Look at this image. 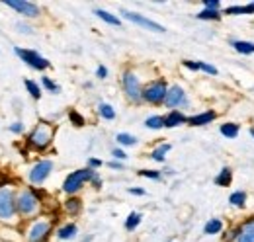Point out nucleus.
Wrapping results in <instances>:
<instances>
[{
    "mask_svg": "<svg viewBox=\"0 0 254 242\" xmlns=\"http://www.w3.org/2000/svg\"><path fill=\"white\" fill-rule=\"evenodd\" d=\"M51 141H53V127H51L49 123H45V121H41L32 133H30V137H28L30 147L37 149V151L47 149Z\"/></svg>",
    "mask_w": 254,
    "mask_h": 242,
    "instance_id": "f257e3e1",
    "label": "nucleus"
},
{
    "mask_svg": "<svg viewBox=\"0 0 254 242\" xmlns=\"http://www.w3.org/2000/svg\"><path fill=\"white\" fill-rule=\"evenodd\" d=\"M94 170L92 168H82V170H74L72 174H68L66 176V180L63 183V189L64 193H68V195H72V193H76L86 182H92L94 178Z\"/></svg>",
    "mask_w": 254,
    "mask_h": 242,
    "instance_id": "f03ea898",
    "label": "nucleus"
},
{
    "mask_svg": "<svg viewBox=\"0 0 254 242\" xmlns=\"http://www.w3.org/2000/svg\"><path fill=\"white\" fill-rule=\"evenodd\" d=\"M18 213L16 207V197L12 189H6L0 185V221H12Z\"/></svg>",
    "mask_w": 254,
    "mask_h": 242,
    "instance_id": "7ed1b4c3",
    "label": "nucleus"
},
{
    "mask_svg": "<svg viewBox=\"0 0 254 242\" xmlns=\"http://www.w3.org/2000/svg\"><path fill=\"white\" fill-rule=\"evenodd\" d=\"M16 207H18V213L28 217V215H33L39 207V199L37 195L33 193L32 189H24L22 193H18L16 197Z\"/></svg>",
    "mask_w": 254,
    "mask_h": 242,
    "instance_id": "20e7f679",
    "label": "nucleus"
},
{
    "mask_svg": "<svg viewBox=\"0 0 254 242\" xmlns=\"http://www.w3.org/2000/svg\"><path fill=\"white\" fill-rule=\"evenodd\" d=\"M166 92H168V86L164 80H155L151 84H147L143 88V100L149 102V104H164V98H166Z\"/></svg>",
    "mask_w": 254,
    "mask_h": 242,
    "instance_id": "39448f33",
    "label": "nucleus"
},
{
    "mask_svg": "<svg viewBox=\"0 0 254 242\" xmlns=\"http://www.w3.org/2000/svg\"><path fill=\"white\" fill-rule=\"evenodd\" d=\"M14 53L24 60L26 64H30L32 68H35V70H45V68H49V66H51V62H49V60L45 59V57H41L37 51H32V49L16 47V49H14Z\"/></svg>",
    "mask_w": 254,
    "mask_h": 242,
    "instance_id": "423d86ee",
    "label": "nucleus"
},
{
    "mask_svg": "<svg viewBox=\"0 0 254 242\" xmlns=\"http://www.w3.org/2000/svg\"><path fill=\"white\" fill-rule=\"evenodd\" d=\"M122 82H124V90H126L127 98H129L131 102L143 100V86H141L139 76H137L135 72L127 70L126 74H124V78H122Z\"/></svg>",
    "mask_w": 254,
    "mask_h": 242,
    "instance_id": "0eeeda50",
    "label": "nucleus"
},
{
    "mask_svg": "<svg viewBox=\"0 0 254 242\" xmlns=\"http://www.w3.org/2000/svg\"><path fill=\"white\" fill-rule=\"evenodd\" d=\"M122 16H124L126 20H129V22H133V24H137V26L145 28V30L157 31V33L166 31L160 24L153 22V20H149V18H145V16H141V14H135V12H129V10H122Z\"/></svg>",
    "mask_w": 254,
    "mask_h": 242,
    "instance_id": "6e6552de",
    "label": "nucleus"
},
{
    "mask_svg": "<svg viewBox=\"0 0 254 242\" xmlns=\"http://www.w3.org/2000/svg\"><path fill=\"white\" fill-rule=\"evenodd\" d=\"M51 170H53V160H39L30 172V182L32 183H43L49 178Z\"/></svg>",
    "mask_w": 254,
    "mask_h": 242,
    "instance_id": "1a4fd4ad",
    "label": "nucleus"
},
{
    "mask_svg": "<svg viewBox=\"0 0 254 242\" xmlns=\"http://www.w3.org/2000/svg\"><path fill=\"white\" fill-rule=\"evenodd\" d=\"M4 4L14 8L16 12H20L26 18H37L39 16V6L33 4V2H28V0H6Z\"/></svg>",
    "mask_w": 254,
    "mask_h": 242,
    "instance_id": "9d476101",
    "label": "nucleus"
},
{
    "mask_svg": "<svg viewBox=\"0 0 254 242\" xmlns=\"http://www.w3.org/2000/svg\"><path fill=\"white\" fill-rule=\"evenodd\" d=\"M186 104H188L186 92L182 90L180 86H170V88H168L166 98H164V106L170 108V112L176 110V108H180V106H186Z\"/></svg>",
    "mask_w": 254,
    "mask_h": 242,
    "instance_id": "9b49d317",
    "label": "nucleus"
},
{
    "mask_svg": "<svg viewBox=\"0 0 254 242\" xmlns=\"http://www.w3.org/2000/svg\"><path fill=\"white\" fill-rule=\"evenodd\" d=\"M49 231H51V223L49 221H37V223H33L32 229L28 231V241L43 242L49 237Z\"/></svg>",
    "mask_w": 254,
    "mask_h": 242,
    "instance_id": "f8f14e48",
    "label": "nucleus"
},
{
    "mask_svg": "<svg viewBox=\"0 0 254 242\" xmlns=\"http://www.w3.org/2000/svg\"><path fill=\"white\" fill-rule=\"evenodd\" d=\"M190 118H186L182 112H178V110H172V112H168L166 116H164V127L166 129H172V127H178V125H182V123H188Z\"/></svg>",
    "mask_w": 254,
    "mask_h": 242,
    "instance_id": "ddd939ff",
    "label": "nucleus"
},
{
    "mask_svg": "<svg viewBox=\"0 0 254 242\" xmlns=\"http://www.w3.org/2000/svg\"><path fill=\"white\" fill-rule=\"evenodd\" d=\"M235 242H254V217L245 221L241 225V233H239V239Z\"/></svg>",
    "mask_w": 254,
    "mask_h": 242,
    "instance_id": "4468645a",
    "label": "nucleus"
},
{
    "mask_svg": "<svg viewBox=\"0 0 254 242\" xmlns=\"http://www.w3.org/2000/svg\"><path fill=\"white\" fill-rule=\"evenodd\" d=\"M223 14H229V16H249V14H254V2L251 4H237V6H227L223 10Z\"/></svg>",
    "mask_w": 254,
    "mask_h": 242,
    "instance_id": "2eb2a0df",
    "label": "nucleus"
},
{
    "mask_svg": "<svg viewBox=\"0 0 254 242\" xmlns=\"http://www.w3.org/2000/svg\"><path fill=\"white\" fill-rule=\"evenodd\" d=\"M217 118V114L213 112V110H209V112H201V114H197V116H191L188 123L193 125V127H201V125H207V123H211V121Z\"/></svg>",
    "mask_w": 254,
    "mask_h": 242,
    "instance_id": "dca6fc26",
    "label": "nucleus"
},
{
    "mask_svg": "<svg viewBox=\"0 0 254 242\" xmlns=\"http://www.w3.org/2000/svg\"><path fill=\"white\" fill-rule=\"evenodd\" d=\"M233 49L241 55H253L254 53V41H245V39H233L231 41Z\"/></svg>",
    "mask_w": 254,
    "mask_h": 242,
    "instance_id": "f3484780",
    "label": "nucleus"
},
{
    "mask_svg": "<svg viewBox=\"0 0 254 242\" xmlns=\"http://www.w3.org/2000/svg\"><path fill=\"white\" fill-rule=\"evenodd\" d=\"M231 182H233V172H231V168H221V172L215 176V183L219 185V187H227V185H231Z\"/></svg>",
    "mask_w": 254,
    "mask_h": 242,
    "instance_id": "a211bd4d",
    "label": "nucleus"
},
{
    "mask_svg": "<svg viewBox=\"0 0 254 242\" xmlns=\"http://www.w3.org/2000/svg\"><path fill=\"white\" fill-rule=\"evenodd\" d=\"M219 131H221L223 137H227V139H237L241 129H239V125H237V123H223Z\"/></svg>",
    "mask_w": 254,
    "mask_h": 242,
    "instance_id": "6ab92c4d",
    "label": "nucleus"
},
{
    "mask_svg": "<svg viewBox=\"0 0 254 242\" xmlns=\"http://www.w3.org/2000/svg\"><path fill=\"white\" fill-rule=\"evenodd\" d=\"M221 231H223L221 219H211V221H207L205 227H203V233H205V235H219Z\"/></svg>",
    "mask_w": 254,
    "mask_h": 242,
    "instance_id": "aec40b11",
    "label": "nucleus"
},
{
    "mask_svg": "<svg viewBox=\"0 0 254 242\" xmlns=\"http://www.w3.org/2000/svg\"><path fill=\"white\" fill-rule=\"evenodd\" d=\"M57 237L61 239V241H68V239H74L76 237V225H64L61 227L59 231H57Z\"/></svg>",
    "mask_w": 254,
    "mask_h": 242,
    "instance_id": "412c9836",
    "label": "nucleus"
},
{
    "mask_svg": "<svg viewBox=\"0 0 254 242\" xmlns=\"http://www.w3.org/2000/svg\"><path fill=\"white\" fill-rule=\"evenodd\" d=\"M94 14L100 18V20H104L106 24H112V26H120L122 22H120V18L118 16H114V14H110V12H106V10H94Z\"/></svg>",
    "mask_w": 254,
    "mask_h": 242,
    "instance_id": "4be33fe9",
    "label": "nucleus"
},
{
    "mask_svg": "<svg viewBox=\"0 0 254 242\" xmlns=\"http://www.w3.org/2000/svg\"><path fill=\"white\" fill-rule=\"evenodd\" d=\"M197 20H207V22H217L221 20V12L219 10H207L203 8L199 14H197Z\"/></svg>",
    "mask_w": 254,
    "mask_h": 242,
    "instance_id": "5701e85b",
    "label": "nucleus"
},
{
    "mask_svg": "<svg viewBox=\"0 0 254 242\" xmlns=\"http://www.w3.org/2000/svg\"><path fill=\"white\" fill-rule=\"evenodd\" d=\"M229 203L235 205V207H245V205H247V193H245V191H235V193H231Z\"/></svg>",
    "mask_w": 254,
    "mask_h": 242,
    "instance_id": "b1692460",
    "label": "nucleus"
},
{
    "mask_svg": "<svg viewBox=\"0 0 254 242\" xmlns=\"http://www.w3.org/2000/svg\"><path fill=\"white\" fill-rule=\"evenodd\" d=\"M168 151H170V145H160V147H157L155 151L151 152V158H153V160H157V162H164L166 152Z\"/></svg>",
    "mask_w": 254,
    "mask_h": 242,
    "instance_id": "393cba45",
    "label": "nucleus"
},
{
    "mask_svg": "<svg viewBox=\"0 0 254 242\" xmlns=\"http://www.w3.org/2000/svg\"><path fill=\"white\" fill-rule=\"evenodd\" d=\"M116 141H118L120 145H124V147H133V145H137V139H135L133 135H129V133H118Z\"/></svg>",
    "mask_w": 254,
    "mask_h": 242,
    "instance_id": "a878e982",
    "label": "nucleus"
},
{
    "mask_svg": "<svg viewBox=\"0 0 254 242\" xmlns=\"http://www.w3.org/2000/svg\"><path fill=\"white\" fill-rule=\"evenodd\" d=\"M98 112H100V116L104 118V120H116V112H114V108L110 106V104H100V108H98Z\"/></svg>",
    "mask_w": 254,
    "mask_h": 242,
    "instance_id": "bb28decb",
    "label": "nucleus"
},
{
    "mask_svg": "<svg viewBox=\"0 0 254 242\" xmlns=\"http://www.w3.org/2000/svg\"><path fill=\"white\" fill-rule=\"evenodd\" d=\"M145 125L149 129H162L164 127V118L162 116H151V118H147Z\"/></svg>",
    "mask_w": 254,
    "mask_h": 242,
    "instance_id": "cd10ccee",
    "label": "nucleus"
},
{
    "mask_svg": "<svg viewBox=\"0 0 254 242\" xmlns=\"http://www.w3.org/2000/svg\"><path fill=\"white\" fill-rule=\"evenodd\" d=\"M139 223H141V213H129V217H127L126 221V229L127 231H133V229L139 227Z\"/></svg>",
    "mask_w": 254,
    "mask_h": 242,
    "instance_id": "c85d7f7f",
    "label": "nucleus"
},
{
    "mask_svg": "<svg viewBox=\"0 0 254 242\" xmlns=\"http://www.w3.org/2000/svg\"><path fill=\"white\" fill-rule=\"evenodd\" d=\"M26 88H28V92H30V96H32V98H35V100H39V98H41V88H39L33 80H26Z\"/></svg>",
    "mask_w": 254,
    "mask_h": 242,
    "instance_id": "c756f323",
    "label": "nucleus"
},
{
    "mask_svg": "<svg viewBox=\"0 0 254 242\" xmlns=\"http://www.w3.org/2000/svg\"><path fill=\"white\" fill-rule=\"evenodd\" d=\"M64 209H66L68 213H78V211H80V199L70 197V199L64 203Z\"/></svg>",
    "mask_w": 254,
    "mask_h": 242,
    "instance_id": "7c9ffc66",
    "label": "nucleus"
},
{
    "mask_svg": "<svg viewBox=\"0 0 254 242\" xmlns=\"http://www.w3.org/2000/svg\"><path fill=\"white\" fill-rule=\"evenodd\" d=\"M41 82H43V86H45L47 90L53 92V94H59V90H61V88H59V86H57V84H55L53 80H49L47 76H43V80H41Z\"/></svg>",
    "mask_w": 254,
    "mask_h": 242,
    "instance_id": "2f4dec72",
    "label": "nucleus"
},
{
    "mask_svg": "<svg viewBox=\"0 0 254 242\" xmlns=\"http://www.w3.org/2000/svg\"><path fill=\"white\" fill-rule=\"evenodd\" d=\"M68 118H70V121L76 125V127H80V125H84V118L82 116H78L76 112H68Z\"/></svg>",
    "mask_w": 254,
    "mask_h": 242,
    "instance_id": "473e14b6",
    "label": "nucleus"
},
{
    "mask_svg": "<svg viewBox=\"0 0 254 242\" xmlns=\"http://www.w3.org/2000/svg\"><path fill=\"white\" fill-rule=\"evenodd\" d=\"M203 6L207 10H221V2L219 0H203Z\"/></svg>",
    "mask_w": 254,
    "mask_h": 242,
    "instance_id": "72a5a7b5",
    "label": "nucleus"
},
{
    "mask_svg": "<svg viewBox=\"0 0 254 242\" xmlns=\"http://www.w3.org/2000/svg\"><path fill=\"white\" fill-rule=\"evenodd\" d=\"M139 176H143V178H153V180H159L160 178L159 172H153V170H141Z\"/></svg>",
    "mask_w": 254,
    "mask_h": 242,
    "instance_id": "f704fd0d",
    "label": "nucleus"
},
{
    "mask_svg": "<svg viewBox=\"0 0 254 242\" xmlns=\"http://www.w3.org/2000/svg\"><path fill=\"white\" fill-rule=\"evenodd\" d=\"M201 70H203V72H207V74H213V76L217 74V68H215V66H211V64H207V62H201Z\"/></svg>",
    "mask_w": 254,
    "mask_h": 242,
    "instance_id": "c9c22d12",
    "label": "nucleus"
},
{
    "mask_svg": "<svg viewBox=\"0 0 254 242\" xmlns=\"http://www.w3.org/2000/svg\"><path fill=\"white\" fill-rule=\"evenodd\" d=\"M184 66L190 70H201V62H193V60H184Z\"/></svg>",
    "mask_w": 254,
    "mask_h": 242,
    "instance_id": "e433bc0d",
    "label": "nucleus"
},
{
    "mask_svg": "<svg viewBox=\"0 0 254 242\" xmlns=\"http://www.w3.org/2000/svg\"><path fill=\"white\" fill-rule=\"evenodd\" d=\"M112 154H114V158H118V160H126V158H127V154L122 151V149H114V152H112Z\"/></svg>",
    "mask_w": 254,
    "mask_h": 242,
    "instance_id": "4c0bfd02",
    "label": "nucleus"
},
{
    "mask_svg": "<svg viewBox=\"0 0 254 242\" xmlns=\"http://www.w3.org/2000/svg\"><path fill=\"white\" fill-rule=\"evenodd\" d=\"M102 164H104V162L98 160V158H90V160H88V168H92V170H94V168H100Z\"/></svg>",
    "mask_w": 254,
    "mask_h": 242,
    "instance_id": "58836bf2",
    "label": "nucleus"
},
{
    "mask_svg": "<svg viewBox=\"0 0 254 242\" xmlns=\"http://www.w3.org/2000/svg\"><path fill=\"white\" fill-rule=\"evenodd\" d=\"M10 131L12 133H22L24 131V125L22 123H14V125H10Z\"/></svg>",
    "mask_w": 254,
    "mask_h": 242,
    "instance_id": "ea45409f",
    "label": "nucleus"
},
{
    "mask_svg": "<svg viewBox=\"0 0 254 242\" xmlns=\"http://www.w3.org/2000/svg\"><path fill=\"white\" fill-rule=\"evenodd\" d=\"M96 74H98L100 78H106V76H108V68H106V66H98V70H96Z\"/></svg>",
    "mask_w": 254,
    "mask_h": 242,
    "instance_id": "a19ab883",
    "label": "nucleus"
},
{
    "mask_svg": "<svg viewBox=\"0 0 254 242\" xmlns=\"http://www.w3.org/2000/svg\"><path fill=\"white\" fill-rule=\"evenodd\" d=\"M129 193H133V195H145V189H141V187H129Z\"/></svg>",
    "mask_w": 254,
    "mask_h": 242,
    "instance_id": "79ce46f5",
    "label": "nucleus"
},
{
    "mask_svg": "<svg viewBox=\"0 0 254 242\" xmlns=\"http://www.w3.org/2000/svg\"><path fill=\"white\" fill-rule=\"evenodd\" d=\"M18 28H20V31H24V33H33L32 28H30V26H24V24H18Z\"/></svg>",
    "mask_w": 254,
    "mask_h": 242,
    "instance_id": "37998d69",
    "label": "nucleus"
},
{
    "mask_svg": "<svg viewBox=\"0 0 254 242\" xmlns=\"http://www.w3.org/2000/svg\"><path fill=\"white\" fill-rule=\"evenodd\" d=\"M110 168H116V170H124V164H122V162H110Z\"/></svg>",
    "mask_w": 254,
    "mask_h": 242,
    "instance_id": "c03bdc74",
    "label": "nucleus"
},
{
    "mask_svg": "<svg viewBox=\"0 0 254 242\" xmlns=\"http://www.w3.org/2000/svg\"><path fill=\"white\" fill-rule=\"evenodd\" d=\"M92 183H94L96 187H100V183H102V180H100V176H98V174H94V178H92Z\"/></svg>",
    "mask_w": 254,
    "mask_h": 242,
    "instance_id": "a18cd8bd",
    "label": "nucleus"
},
{
    "mask_svg": "<svg viewBox=\"0 0 254 242\" xmlns=\"http://www.w3.org/2000/svg\"><path fill=\"white\" fill-rule=\"evenodd\" d=\"M82 242H90V237H88V239H84V241H82Z\"/></svg>",
    "mask_w": 254,
    "mask_h": 242,
    "instance_id": "49530a36",
    "label": "nucleus"
},
{
    "mask_svg": "<svg viewBox=\"0 0 254 242\" xmlns=\"http://www.w3.org/2000/svg\"><path fill=\"white\" fill-rule=\"evenodd\" d=\"M251 135H253V137H254V129H251Z\"/></svg>",
    "mask_w": 254,
    "mask_h": 242,
    "instance_id": "de8ad7c7",
    "label": "nucleus"
}]
</instances>
